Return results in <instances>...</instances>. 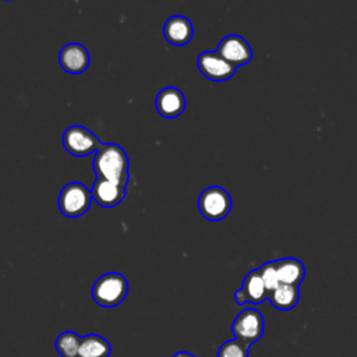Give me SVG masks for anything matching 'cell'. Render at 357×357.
<instances>
[{
    "instance_id": "obj_4",
    "label": "cell",
    "mask_w": 357,
    "mask_h": 357,
    "mask_svg": "<svg viewBox=\"0 0 357 357\" xmlns=\"http://www.w3.org/2000/svg\"><path fill=\"white\" fill-rule=\"evenodd\" d=\"M198 209L205 219L218 222L229 215L231 209V198L225 188L211 185L199 194Z\"/></svg>"
},
{
    "instance_id": "obj_12",
    "label": "cell",
    "mask_w": 357,
    "mask_h": 357,
    "mask_svg": "<svg viewBox=\"0 0 357 357\" xmlns=\"http://www.w3.org/2000/svg\"><path fill=\"white\" fill-rule=\"evenodd\" d=\"M194 35V26L191 21L184 15L170 17L163 26L165 39L174 46L187 45Z\"/></svg>"
},
{
    "instance_id": "obj_2",
    "label": "cell",
    "mask_w": 357,
    "mask_h": 357,
    "mask_svg": "<svg viewBox=\"0 0 357 357\" xmlns=\"http://www.w3.org/2000/svg\"><path fill=\"white\" fill-rule=\"evenodd\" d=\"M128 293V282L119 272H107L96 279L91 294L100 307H116L121 304Z\"/></svg>"
},
{
    "instance_id": "obj_7",
    "label": "cell",
    "mask_w": 357,
    "mask_h": 357,
    "mask_svg": "<svg viewBox=\"0 0 357 357\" xmlns=\"http://www.w3.org/2000/svg\"><path fill=\"white\" fill-rule=\"evenodd\" d=\"M197 66L204 77L216 82L231 78L237 68L218 52H202L197 59Z\"/></svg>"
},
{
    "instance_id": "obj_8",
    "label": "cell",
    "mask_w": 357,
    "mask_h": 357,
    "mask_svg": "<svg viewBox=\"0 0 357 357\" xmlns=\"http://www.w3.org/2000/svg\"><path fill=\"white\" fill-rule=\"evenodd\" d=\"M216 52L236 67L248 64L252 59V49L250 43L243 36L234 33L225 36L219 42Z\"/></svg>"
},
{
    "instance_id": "obj_17",
    "label": "cell",
    "mask_w": 357,
    "mask_h": 357,
    "mask_svg": "<svg viewBox=\"0 0 357 357\" xmlns=\"http://www.w3.org/2000/svg\"><path fill=\"white\" fill-rule=\"evenodd\" d=\"M81 340L82 337L78 333L73 331H66L57 336L54 346L61 357H77Z\"/></svg>"
},
{
    "instance_id": "obj_22",
    "label": "cell",
    "mask_w": 357,
    "mask_h": 357,
    "mask_svg": "<svg viewBox=\"0 0 357 357\" xmlns=\"http://www.w3.org/2000/svg\"><path fill=\"white\" fill-rule=\"evenodd\" d=\"M6 1H8V0H6Z\"/></svg>"
},
{
    "instance_id": "obj_15",
    "label": "cell",
    "mask_w": 357,
    "mask_h": 357,
    "mask_svg": "<svg viewBox=\"0 0 357 357\" xmlns=\"http://www.w3.org/2000/svg\"><path fill=\"white\" fill-rule=\"evenodd\" d=\"M271 304L282 311H287L296 307L300 298L298 286L294 284H279L276 289L269 291L268 296Z\"/></svg>"
},
{
    "instance_id": "obj_10",
    "label": "cell",
    "mask_w": 357,
    "mask_h": 357,
    "mask_svg": "<svg viewBox=\"0 0 357 357\" xmlns=\"http://www.w3.org/2000/svg\"><path fill=\"white\" fill-rule=\"evenodd\" d=\"M126 188V184L96 177L91 190L92 199H95V202L103 208H113L124 199Z\"/></svg>"
},
{
    "instance_id": "obj_16",
    "label": "cell",
    "mask_w": 357,
    "mask_h": 357,
    "mask_svg": "<svg viewBox=\"0 0 357 357\" xmlns=\"http://www.w3.org/2000/svg\"><path fill=\"white\" fill-rule=\"evenodd\" d=\"M110 353L112 346L105 337L89 333L82 337L77 357H109Z\"/></svg>"
},
{
    "instance_id": "obj_3",
    "label": "cell",
    "mask_w": 357,
    "mask_h": 357,
    "mask_svg": "<svg viewBox=\"0 0 357 357\" xmlns=\"http://www.w3.org/2000/svg\"><path fill=\"white\" fill-rule=\"evenodd\" d=\"M92 202V192L82 183L71 181L66 184L59 194V209L67 218L84 215Z\"/></svg>"
},
{
    "instance_id": "obj_11",
    "label": "cell",
    "mask_w": 357,
    "mask_h": 357,
    "mask_svg": "<svg viewBox=\"0 0 357 357\" xmlns=\"http://www.w3.org/2000/svg\"><path fill=\"white\" fill-rule=\"evenodd\" d=\"M185 96L174 86H167L156 95L155 106L158 113L165 119H176L185 110Z\"/></svg>"
},
{
    "instance_id": "obj_5",
    "label": "cell",
    "mask_w": 357,
    "mask_h": 357,
    "mask_svg": "<svg viewBox=\"0 0 357 357\" xmlns=\"http://www.w3.org/2000/svg\"><path fill=\"white\" fill-rule=\"evenodd\" d=\"M100 139L82 126H70L63 132V146L70 155L88 156L100 148Z\"/></svg>"
},
{
    "instance_id": "obj_1",
    "label": "cell",
    "mask_w": 357,
    "mask_h": 357,
    "mask_svg": "<svg viewBox=\"0 0 357 357\" xmlns=\"http://www.w3.org/2000/svg\"><path fill=\"white\" fill-rule=\"evenodd\" d=\"M130 162L126 151L117 144H102L95 152L92 169L99 178H106L120 184L128 183Z\"/></svg>"
},
{
    "instance_id": "obj_21",
    "label": "cell",
    "mask_w": 357,
    "mask_h": 357,
    "mask_svg": "<svg viewBox=\"0 0 357 357\" xmlns=\"http://www.w3.org/2000/svg\"><path fill=\"white\" fill-rule=\"evenodd\" d=\"M172 357H195V356L191 354V353H188V351H177V353H174Z\"/></svg>"
},
{
    "instance_id": "obj_19",
    "label": "cell",
    "mask_w": 357,
    "mask_h": 357,
    "mask_svg": "<svg viewBox=\"0 0 357 357\" xmlns=\"http://www.w3.org/2000/svg\"><path fill=\"white\" fill-rule=\"evenodd\" d=\"M258 271H259V275H261V278H262L268 291L276 289L280 284L279 276H278V268H276V262L275 261L265 262L264 265H261V268H258Z\"/></svg>"
},
{
    "instance_id": "obj_9",
    "label": "cell",
    "mask_w": 357,
    "mask_h": 357,
    "mask_svg": "<svg viewBox=\"0 0 357 357\" xmlns=\"http://www.w3.org/2000/svg\"><path fill=\"white\" fill-rule=\"evenodd\" d=\"M88 49L81 43H68L59 52V64L68 74H81L89 66Z\"/></svg>"
},
{
    "instance_id": "obj_14",
    "label": "cell",
    "mask_w": 357,
    "mask_h": 357,
    "mask_svg": "<svg viewBox=\"0 0 357 357\" xmlns=\"http://www.w3.org/2000/svg\"><path fill=\"white\" fill-rule=\"evenodd\" d=\"M275 262L278 268L279 282L282 284L298 286L303 282L305 276V268L301 261L296 258H282Z\"/></svg>"
},
{
    "instance_id": "obj_6",
    "label": "cell",
    "mask_w": 357,
    "mask_h": 357,
    "mask_svg": "<svg viewBox=\"0 0 357 357\" xmlns=\"http://www.w3.org/2000/svg\"><path fill=\"white\" fill-rule=\"evenodd\" d=\"M231 332L236 339L247 343H255L264 335V317L255 308H245L234 318Z\"/></svg>"
},
{
    "instance_id": "obj_20",
    "label": "cell",
    "mask_w": 357,
    "mask_h": 357,
    "mask_svg": "<svg viewBox=\"0 0 357 357\" xmlns=\"http://www.w3.org/2000/svg\"><path fill=\"white\" fill-rule=\"evenodd\" d=\"M234 300H236V303H237L238 305H243V304H245V303H247L245 296H244V293L241 291V289H240V290H237V291L234 293Z\"/></svg>"
},
{
    "instance_id": "obj_18",
    "label": "cell",
    "mask_w": 357,
    "mask_h": 357,
    "mask_svg": "<svg viewBox=\"0 0 357 357\" xmlns=\"http://www.w3.org/2000/svg\"><path fill=\"white\" fill-rule=\"evenodd\" d=\"M250 346L238 339H231L225 342L219 350L218 357H248Z\"/></svg>"
},
{
    "instance_id": "obj_13",
    "label": "cell",
    "mask_w": 357,
    "mask_h": 357,
    "mask_svg": "<svg viewBox=\"0 0 357 357\" xmlns=\"http://www.w3.org/2000/svg\"><path fill=\"white\" fill-rule=\"evenodd\" d=\"M241 291L244 293L245 300L250 304H262L269 296V291L265 287V283H264L258 269L250 271L245 275V278L243 280Z\"/></svg>"
}]
</instances>
